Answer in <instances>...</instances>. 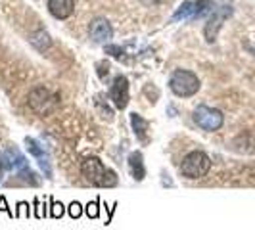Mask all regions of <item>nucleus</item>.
<instances>
[{
	"label": "nucleus",
	"mask_w": 255,
	"mask_h": 230,
	"mask_svg": "<svg viewBox=\"0 0 255 230\" xmlns=\"http://www.w3.org/2000/svg\"><path fill=\"white\" fill-rule=\"evenodd\" d=\"M81 171H83V177L89 180L90 184L94 186H102V188H114L117 184V175H115L112 169L104 165L102 161L94 155L87 157L81 165Z\"/></svg>",
	"instance_id": "obj_1"
},
{
	"label": "nucleus",
	"mask_w": 255,
	"mask_h": 230,
	"mask_svg": "<svg viewBox=\"0 0 255 230\" xmlns=\"http://www.w3.org/2000/svg\"><path fill=\"white\" fill-rule=\"evenodd\" d=\"M169 89L173 90V94L179 96V98H190L200 90V79L192 71L177 69L169 79Z\"/></svg>",
	"instance_id": "obj_2"
},
{
	"label": "nucleus",
	"mask_w": 255,
	"mask_h": 230,
	"mask_svg": "<svg viewBox=\"0 0 255 230\" xmlns=\"http://www.w3.org/2000/svg\"><path fill=\"white\" fill-rule=\"evenodd\" d=\"M209 169H211V159L204 152H190L180 165V175L186 179L196 180L205 177L209 173Z\"/></svg>",
	"instance_id": "obj_3"
},
{
	"label": "nucleus",
	"mask_w": 255,
	"mask_h": 230,
	"mask_svg": "<svg viewBox=\"0 0 255 230\" xmlns=\"http://www.w3.org/2000/svg\"><path fill=\"white\" fill-rule=\"evenodd\" d=\"M230 15H232V6H230V2H223L221 6H217V8L213 10L211 17L207 19V23H205V27H204V35L207 42H215L221 27H223V23L229 19Z\"/></svg>",
	"instance_id": "obj_4"
},
{
	"label": "nucleus",
	"mask_w": 255,
	"mask_h": 230,
	"mask_svg": "<svg viewBox=\"0 0 255 230\" xmlns=\"http://www.w3.org/2000/svg\"><path fill=\"white\" fill-rule=\"evenodd\" d=\"M192 117H194V121H196L198 127L204 128V130H209V132L219 130V128L223 127V121H225V117H223V114L219 110L207 108V106H198L194 110Z\"/></svg>",
	"instance_id": "obj_5"
},
{
	"label": "nucleus",
	"mask_w": 255,
	"mask_h": 230,
	"mask_svg": "<svg viewBox=\"0 0 255 230\" xmlns=\"http://www.w3.org/2000/svg\"><path fill=\"white\" fill-rule=\"evenodd\" d=\"M213 8V0H186L179 6V10L173 13V21H184V19H196L202 17L204 13H207Z\"/></svg>",
	"instance_id": "obj_6"
},
{
	"label": "nucleus",
	"mask_w": 255,
	"mask_h": 230,
	"mask_svg": "<svg viewBox=\"0 0 255 230\" xmlns=\"http://www.w3.org/2000/svg\"><path fill=\"white\" fill-rule=\"evenodd\" d=\"M110 98L117 110H125L128 104V81L125 75H117L110 89Z\"/></svg>",
	"instance_id": "obj_7"
},
{
	"label": "nucleus",
	"mask_w": 255,
	"mask_h": 230,
	"mask_svg": "<svg viewBox=\"0 0 255 230\" xmlns=\"http://www.w3.org/2000/svg\"><path fill=\"white\" fill-rule=\"evenodd\" d=\"M89 31H90V38L94 42H98V44H106V42H110V38L114 37V29L110 25V21L104 19V17H96L90 23Z\"/></svg>",
	"instance_id": "obj_8"
},
{
	"label": "nucleus",
	"mask_w": 255,
	"mask_h": 230,
	"mask_svg": "<svg viewBox=\"0 0 255 230\" xmlns=\"http://www.w3.org/2000/svg\"><path fill=\"white\" fill-rule=\"evenodd\" d=\"M0 167L19 171V169H25L27 167V159L17 148H6L4 152H0Z\"/></svg>",
	"instance_id": "obj_9"
},
{
	"label": "nucleus",
	"mask_w": 255,
	"mask_h": 230,
	"mask_svg": "<svg viewBox=\"0 0 255 230\" xmlns=\"http://www.w3.org/2000/svg\"><path fill=\"white\" fill-rule=\"evenodd\" d=\"M29 102H31V106H33L37 112L44 114V112H48V108L54 104V96H52L46 89L38 87V89H35L29 94Z\"/></svg>",
	"instance_id": "obj_10"
},
{
	"label": "nucleus",
	"mask_w": 255,
	"mask_h": 230,
	"mask_svg": "<svg viewBox=\"0 0 255 230\" xmlns=\"http://www.w3.org/2000/svg\"><path fill=\"white\" fill-rule=\"evenodd\" d=\"M48 10L56 19H67L75 12V0H48Z\"/></svg>",
	"instance_id": "obj_11"
},
{
	"label": "nucleus",
	"mask_w": 255,
	"mask_h": 230,
	"mask_svg": "<svg viewBox=\"0 0 255 230\" xmlns=\"http://www.w3.org/2000/svg\"><path fill=\"white\" fill-rule=\"evenodd\" d=\"M128 169H130V175L134 180H144L146 177V167H144V157L140 152H132L128 155Z\"/></svg>",
	"instance_id": "obj_12"
},
{
	"label": "nucleus",
	"mask_w": 255,
	"mask_h": 230,
	"mask_svg": "<svg viewBox=\"0 0 255 230\" xmlns=\"http://www.w3.org/2000/svg\"><path fill=\"white\" fill-rule=\"evenodd\" d=\"M130 127L134 130V134L140 138V140H146V132H148V121L138 114H130Z\"/></svg>",
	"instance_id": "obj_13"
},
{
	"label": "nucleus",
	"mask_w": 255,
	"mask_h": 230,
	"mask_svg": "<svg viewBox=\"0 0 255 230\" xmlns=\"http://www.w3.org/2000/svg\"><path fill=\"white\" fill-rule=\"evenodd\" d=\"M17 177L23 180L25 184H31V186H37V184H40L38 175L35 173V171H31L29 167H25V169H19V171H17Z\"/></svg>",
	"instance_id": "obj_14"
},
{
	"label": "nucleus",
	"mask_w": 255,
	"mask_h": 230,
	"mask_svg": "<svg viewBox=\"0 0 255 230\" xmlns=\"http://www.w3.org/2000/svg\"><path fill=\"white\" fill-rule=\"evenodd\" d=\"M25 146H27V150H29V153H31V155H35V157H44V155H48V153H46V150H44V146H40V144H38L37 140H35V138H29V136H27L25 138Z\"/></svg>",
	"instance_id": "obj_15"
},
{
	"label": "nucleus",
	"mask_w": 255,
	"mask_h": 230,
	"mask_svg": "<svg viewBox=\"0 0 255 230\" xmlns=\"http://www.w3.org/2000/svg\"><path fill=\"white\" fill-rule=\"evenodd\" d=\"M98 205H100V202H98V200H94V202H90V204L85 207V211H87V217H89V219H96L98 215H100V207H98Z\"/></svg>",
	"instance_id": "obj_16"
},
{
	"label": "nucleus",
	"mask_w": 255,
	"mask_h": 230,
	"mask_svg": "<svg viewBox=\"0 0 255 230\" xmlns=\"http://www.w3.org/2000/svg\"><path fill=\"white\" fill-rule=\"evenodd\" d=\"M38 167L42 169V173H44V177L46 179H52V169H50V161H48V155H44V157H38Z\"/></svg>",
	"instance_id": "obj_17"
},
{
	"label": "nucleus",
	"mask_w": 255,
	"mask_h": 230,
	"mask_svg": "<svg viewBox=\"0 0 255 230\" xmlns=\"http://www.w3.org/2000/svg\"><path fill=\"white\" fill-rule=\"evenodd\" d=\"M50 217L52 219H62L64 217V205L60 204V202H54V200H50Z\"/></svg>",
	"instance_id": "obj_18"
},
{
	"label": "nucleus",
	"mask_w": 255,
	"mask_h": 230,
	"mask_svg": "<svg viewBox=\"0 0 255 230\" xmlns=\"http://www.w3.org/2000/svg\"><path fill=\"white\" fill-rule=\"evenodd\" d=\"M15 217H19V219L31 217V209H29V204H27V202H19V204H17V211H15Z\"/></svg>",
	"instance_id": "obj_19"
},
{
	"label": "nucleus",
	"mask_w": 255,
	"mask_h": 230,
	"mask_svg": "<svg viewBox=\"0 0 255 230\" xmlns=\"http://www.w3.org/2000/svg\"><path fill=\"white\" fill-rule=\"evenodd\" d=\"M81 215H83V205L79 204V202H73V204L69 205V217L79 219Z\"/></svg>",
	"instance_id": "obj_20"
},
{
	"label": "nucleus",
	"mask_w": 255,
	"mask_h": 230,
	"mask_svg": "<svg viewBox=\"0 0 255 230\" xmlns=\"http://www.w3.org/2000/svg\"><path fill=\"white\" fill-rule=\"evenodd\" d=\"M106 52H108V54H112L114 58H121V54H123V50H121L119 46H112V44H110V46H106Z\"/></svg>",
	"instance_id": "obj_21"
},
{
	"label": "nucleus",
	"mask_w": 255,
	"mask_h": 230,
	"mask_svg": "<svg viewBox=\"0 0 255 230\" xmlns=\"http://www.w3.org/2000/svg\"><path fill=\"white\" fill-rule=\"evenodd\" d=\"M0 211H6L10 217H13V215H15L13 211H10V207H8V204H6V198H4V196H0Z\"/></svg>",
	"instance_id": "obj_22"
},
{
	"label": "nucleus",
	"mask_w": 255,
	"mask_h": 230,
	"mask_svg": "<svg viewBox=\"0 0 255 230\" xmlns=\"http://www.w3.org/2000/svg\"><path fill=\"white\" fill-rule=\"evenodd\" d=\"M98 73H100V79H104V77L110 73V65L106 64V62H100L98 64Z\"/></svg>",
	"instance_id": "obj_23"
}]
</instances>
